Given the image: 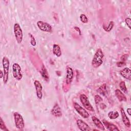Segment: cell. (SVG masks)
Segmentation results:
<instances>
[{
    "label": "cell",
    "instance_id": "83f0119b",
    "mask_svg": "<svg viewBox=\"0 0 131 131\" xmlns=\"http://www.w3.org/2000/svg\"><path fill=\"white\" fill-rule=\"evenodd\" d=\"M125 22L129 29H130V25H131V19L130 18H126L125 19Z\"/></svg>",
    "mask_w": 131,
    "mask_h": 131
},
{
    "label": "cell",
    "instance_id": "277c9868",
    "mask_svg": "<svg viewBox=\"0 0 131 131\" xmlns=\"http://www.w3.org/2000/svg\"><path fill=\"white\" fill-rule=\"evenodd\" d=\"M13 116L16 127L20 130L23 129L25 127V123L22 116L17 112L14 113Z\"/></svg>",
    "mask_w": 131,
    "mask_h": 131
},
{
    "label": "cell",
    "instance_id": "52a82bcc",
    "mask_svg": "<svg viewBox=\"0 0 131 131\" xmlns=\"http://www.w3.org/2000/svg\"><path fill=\"white\" fill-rule=\"evenodd\" d=\"M73 105L75 110L82 117L85 119L88 118L89 117L90 115L88 112L86 111L85 109L81 106L78 103L74 102L73 103Z\"/></svg>",
    "mask_w": 131,
    "mask_h": 131
},
{
    "label": "cell",
    "instance_id": "e0dca14e",
    "mask_svg": "<svg viewBox=\"0 0 131 131\" xmlns=\"http://www.w3.org/2000/svg\"><path fill=\"white\" fill-rule=\"evenodd\" d=\"M92 120L93 122L94 123V124L96 126V127L97 128H98L99 129H100L101 130H105V128H104V126L103 123L96 117L92 116Z\"/></svg>",
    "mask_w": 131,
    "mask_h": 131
},
{
    "label": "cell",
    "instance_id": "44dd1931",
    "mask_svg": "<svg viewBox=\"0 0 131 131\" xmlns=\"http://www.w3.org/2000/svg\"><path fill=\"white\" fill-rule=\"evenodd\" d=\"M119 113L117 111H110L108 113V117L111 119H115L119 117Z\"/></svg>",
    "mask_w": 131,
    "mask_h": 131
},
{
    "label": "cell",
    "instance_id": "8fae6325",
    "mask_svg": "<svg viewBox=\"0 0 131 131\" xmlns=\"http://www.w3.org/2000/svg\"><path fill=\"white\" fill-rule=\"evenodd\" d=\"M77 125L78 128L81 130L83 131H89L91 130V129L89 126V125L86 123L83 120L81 119H78L77 121Z\"/></svg>",
    "mask_w": 131,
    "mask_h": 131
},
{
    "label": "cell",
    "instance_id": "4316f807",
    "mask_svg": "<svg viewBox=\"0 0 131 131\" xmlns=\"http://www.w3.org/2000/svg\"><path fill=\"white\" fill-rule=\"evenodd\" d=\"M29 35L30 36V43H31V45L32 46H35L36 45V40H35V39L34 37L31 33H30Z\"/></svg>",
    "mask_w": 131,
    "mask_h": 131
},
{
    "label": "cell",
    "instance_id": "cb8c5ba5",
    "mask_svg": "<svg viewBox=\"0 0 131 131\" xmlns=\"http://www.w3.org/2000/svg\"><path fill=\"white\" fill-rule=\"evenodd\" d=\"M0 128L1 129L3 130H6V131H9V129L7 128L6 125L4 123V122L3 121V119L2 118L0 119Z\"/></svg>",
    "mask_w": 131,
    "mask_h": 131
},
{
    "label": "cell",
    "instance_id": "5bb4252c",
    "mask_svg": "<svg viewBox=\"0 0 131 131\" xmlns=\"http://www.w3.org/2000/svg\"><path fill=\"white\" fill-rule=\"evenodd\" d=\"M120 74L124 78L130 80L131 79V71L128 68H124L120 71Z\"/></svg>",
    "mask_w": 131,
    "mask_h": 131
},
{
    "label": "cell",
    "instance_id": "3957f363",
    "mask_svg": "<svg viewBox=\"0 0 131 131\" xmlns=\"http://www.w3.org/2000/svg\"><path fill=\"white\" fill-rule=\"evenodd\" d=\"M13 30H14V33L15 39L17 42L19 44L21 43L23 39V34L22 30L19 24L18 23L14 24Z\"/></svg>",
    "mask_w": 131,
    "mask_h": 131
},
{
    "label": "cell",
    "instance_id": "836d02e7",
    "mask_svg": "<svg viewBox=\"0 0 131 131\" xmlns=\"http://www.w3.org/2000/svg\"><path fill=\"white\" fill-rule=\"evenodd\" d=\"M4 77V71L2 70H1V78H2Z\"/></svg>",
    "mask_w": 131,
    "mask_h": 131
},
{
    "label": "cell",
    "instance_id": "5b68a950",
    "mask_svg": "<svg viewBox=\"0 0 131 131\" xmlns=\"http://www.w3.org/2000/svg\"><path fill=\"white\" fill-rule=\"evenodd\" d=\"M13 76L17 80H20L23 78L21 69L20 66L17 63H14L12 65Z\"/></svg>",
    "mask_w": 131,
    "mask_h": 131
},
{
    "label": "cell",
    "instance_id": "30bf717a",
    "mask_svg": "<svg viewBox=\"0 0 131 131\" xmlns=\"http://www.w3.org/2000/svg\"><path fill=\"white\" fill-rule=\"evenodd\" d=\"M73 75H74V72L73 69L69 67L67 68V75L66 77V83L68 85H70L73 78Z\"/></svg>",
    "mask_w": 131,
    "mask_h": 131
},
{
    "label": "cell",
    "instance_id": "7a4b0ae2",
    "mask_svg": "<svg viewBox=\"0 0 131 131\" xmlns=\"http://www.w3.org/2000/svg\"><path fill=\"white\" fill-rule=\"evenodd\" d=\"M2 64L3 67V71H4V77H3V81L4 84H6L8 80L9 77V70L10 66V61L9 59L6 56H4L2 59Z\"/></svg>",
    "mask_w": 131,
    "mask_h": 131
},
{
    "label": "cell",
    "instance_id": "6da1fadb",
    "mask_svg": "<svg viewBox=\"0 0 131 131\" xmlns=\"http://www.w3.org/2000/svg\"><path fill=\"white\" fill-rule=\"evenodd\" d=\"M104 57V54L102 50L100 48L98 49L92 60V66L95 68H97L100 67L103 63V59Z\"/></svg>",
    "mask_w": 131,
    "mask_h": 131
},
{
    "label": "cell",
    "instance_id": "f546056e",
    "mask_svg": "<svg viewBox=\"0 0 131 131\" xmlns=\"http://www.w3.org/2000/svg\"><path fill=\"white\" fill-rule=\"evenodd\" d=\"M128 55H127V54H124V55H122V56L121 57V61H123V62H125L127 60V59L128 58Z\"/></svg>",
    "mask_w": 131,
    "mask_h": 131
},
{
    "label": "cell",
    "instance_id": "9a60e30c",
    "mask_svg": "<svg viewBox=\"0 0 131 131\" xmlns=\"http://www.w3.org/2000/svg\"><path fill=\"white\" fill-rule=\"evenodd\" d=\"M120 112H121V117H122V121L124 123V124L125 125V126L127 127H130V121L128 119V118L127 117V116H126L123 108H121L120 109Z\"/></svg>",
    "mask_w": 131,
    "mask_h": 131
},
{
    "label": "cell",
    "instance_id": "1f68e13d",
    "mask_svg": "<svg viewBox=\"0 0 131 131\" xmlns=\"http://www.w3.org/2000/svg\"><path fill=\"white\" fill-rule=\"evenodd\" d=\"M74 29H75V30L77 32H78V33H79V34L80 35H81V30H80V29H79V28H78V27H74Z\"/></svg>",
    "mask_w": 131,
    "mask_h": 131
},
{
    "label": "cell",
    "instance_id": "603a6c76",
    "mask_svg": "<svg viewBox=\"0 0 131 131\" xmlns=\"http://www.w3.org/2000/svg\"><path fill=\"white\" fill-rule=\"evenodd\" d=\"M114 26V23L113 21H111L110 22L108 25L107 27H105L104 26H103V29L105 31L110 32L113 29Z\"/></svg>",
    "mask_w": 131,
    "mask_h": 131
},
{
    "label": "cell",
    "instance_id": "ac0fdd59",
    "mask_svg": "<svg viewBox=\"0 0 131 131\" xmlns=\"http://www.w3.org/2000/svg\"><path fill=\"white\" fill-rule=\"evenodd\" d=\"M97 92L100 94L106 97L107 95V91L106 89V83H103L101 86H100V87L97 90Z\"/></svg>",
    "mask_w": 131,
    "mask_h": 131
},
{
    "label": "cell",
    "instance_id": "d6986e66",
    "mask_svg": "<svg viewBox=\"0 0 131 131\" xmlns=\"http://www.w3.org/2000/svg\"><path fill=\"white\" fill-rule=\"evenodd\" d=\"M41 75L42 77V78H43V79L45 80H46V81L48 82L49 80V75L48 74V72L46 69V68L45 67V66L43 65H42L41 69Z\"/></svg>",
    "mask_w": 131,
    "mask_h": 131
},
{
    "label": "cell",
    "instance_id": "9c48e42d",
    "mask_svg": "<svg viewBox=\"0 0 131 131\" xmlns=\"http://www.w3.org/2000/svg\"><path fill=\"white\" fill-rule=\"evenodd\" d=\"M34 84L36 90L37 97L38 99H41L42 98V86L41 83L37 80L34 82Z\"/></svg>",
    "mask_w": 131,
    "mask_h": 131
},
{
    "label": "cell",
    "instance_id": "d6a6232c",
    "mask_svg": "<svg viewBox=\"0 0 131 131\" xmlns=\"http://www.w3.org/2000/svg\"><path fill=\"white\" fill-rule=\"evenodd\" d=\"M130 112H131V109H130V108H127V114H128L129 116H130V115H131Z\"/></svg>",
    "mask_w": 131,
    "mask_h": 131
},
{
    "label": "cell",
    "instance_id": "f1b7e54d",
    "mask_svg": "<svg viewBox=\"0 0 131 131\" xmlns=\"http://www.w3.org/2000/svg\"><path fill=\"white\" fill-rule=\"evenodd\" d=\"M125 65H126V63L125 62H123V61H122L118 62L116 63V66L118 67H122L125 66Z\"/></svg>",
    "mask_w": 131,
    "mask_h": 131
},
{
    "label": "cell",
    "instance_id": "7402d4cb",
    "mask_svg": "<svg viewBox=\"0 0 131 131\" xmlns=\"http://www.w3.org/2000/svg\"><path fill=\"white\" fill-rule=\"evenodd\" d=\"M119 87L120 90L125 94H127V89L125 85V83L124 81H122L119 83Z\"/></svg>",
    "mask_w": 131,
    "mask_h": 131
},
{
    "label": "cell",
    "instance_id": "8992f818",
    "mask_svg": "<svg viewBox=\"0 0 131 131\" xmlns=\"http://www.w3.org/2000/svg\"><path fill=\"white\" fill-rule=\"evenodd\" d=\"M79 99L83 106H84L85 108H86L87 110L90 111H92V112L94 111L93 107L90 103L88 97L85 94H81L79 96Z\"/></svg>",
    "mask_w": 131,
    "mask_h": 131
},
{
    "label": "cell",
    "instance_id": "7c38bea8",
    "mask_svg": "<svg viewBox=\"0 0 131 131\" xmlns=\"http://www.w3.org/2000/svg\"><path fill=\"white\" fill-rule=\"evenodd\" d=\"M51 114L52 115L56 117H59L62 116L61 110L58 103H56L53 106L52 109L51 110Z\"/></svg>",
    "mask_w": 131,
    "mask_h": 131
},
{
    "label": "cell",
    "instance_id": "2e32d148",
    "mask_svg": "<svg viewBox=\"0 0 131 131\" xmlns=\"http://www.w3.org/2000/svg\"><path fill=\"white\" fill-rule=\"evenodd\" d=\"M115 93L116 97L117 98V99L120 102H122V101L125 102L127 101V98L126 96L121 90L119 89H116L115 91Z\"/></svg>",
    "mask_w": 131,
    "mask_h": 131
},
{
    "label": "cell",
    "instance_id": "4fadbf2b",
    "mask_svg": "<svg viewBox=\"0 0 131 131\" xmlns=\"http://www.w3.org/2000/svg\"><path fill=\"white\" fill-rule=\"evenodd\" d=\"M102 123L106 127V128L109 130H112V131H115V130H119V128L118 127L114 124L111 123L108 121L103 119L102 120Z\"/></svg>",
    "mask_w": 131,
    "mask_h": 131
},
{
    "label": "cell",
    "instance_id": "d4e9b609",
    "mask_svg": "<svg viewBox=\"0 0 131 131\" xmlns=\"http://www.w3.org/2000/svg\"><path fill=\"white\" fill-rule=\"evenodd\" d=\"M80 20L83 23H87L88 22V18L84 14H80Z\"/></svg>",
    "mask_w": 131,
    "mask_h": 131
},
{
    "label": "cell",
    "instance_id": "ffe728a7",
    "mask_svg": "<svg viewBox=\"0 0 131 131\" xmlns=\"http://www.w3.org/2000/svg\"><path fill=\"white\" fill-rule=\"evenodd\" d=\"M53 53L57 57H60L61 55V49L58 45L54 44L53 46Z\"/></svg>",
    "mask_w": 131,
    "mask_h": 131
},
{
    "label": "cell",
    "instance_id": "ba28073f",
    "mask_svg": "<svg viewBox=\"0 0 131 131\" xmlns=\"http://www.w3.org/2000/svg\"><path fill=\"white\" fill-rule=\"evenodd\" d=\"M37 26L38 28L42 31L47 32H52V26L47 23L39 20L37 22Z\"/></svg>",
    "mask_w": 131,
    "mask_h": 131
},
{
    "label": "cell",
    "instance_id": "484cf974",
    "mask_svg": "<svg viewBox=\"0 0 131 131\" xmlns=\"http://www.w3.org/2000/svg\"><path fill=\"white\" fill-rule=\"evenodd\" d=\"M94 100H95V103L97 104H99L100 102H102L103 101V99L102 97L99 95H96L94 97Z\"/></svg>",
    "mask_w": 131,
    "mask_h": 131
},
{
    "label": "cell",
    "instance_id": "4dcf8cb0",
    "mask_svg": "<svg viewBox=\"0 0 131 131\" xmlns=\"http://www.w3.org/2000/svg\"><path fill=\"white\" fill-rule=\"evenodd\" d=\"M100 107L101 110H104V108H105L106 107V105L104 103H102L100 104Z\"/></svg>",
    "mask_w": 131,
    "mask_h": 131
}]
</instances>
